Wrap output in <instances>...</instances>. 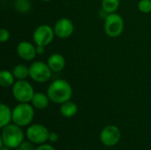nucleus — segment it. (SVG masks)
Here are the masks:
<instances>
[{"mask_svg":"<svg viewBox=\"0 0 151 150\" xmlns=\"http://www.w3.org/2000/svg\"><path fill=\"white\" fill-rule=\"evenodd\" d=\"M47 95L50 102L62 104L67 101H70L73 95V88L68 81L62 79H58L50 84L47 89Z\"/></svg>","mask_w":151,"mask_h":150,"instance_id":"f257e3e1","label":"nucleus"},{"mask_svg":"<svg viewBox=\"0 0 151 150\" xmlns=\"http://www.w3.org/2000/svg\"><path fill=\"white\" fill-rule=\"evenodd\" d=\"M1 140L4 145L9 149H17L24 141V133L20 126L16 124H9L2 128Z\"/></svg>","mask_w":151,"mask_h":150,"instance_id":"f03ea898","label":"nucleus"},{"mask_svg":"<svg viewBox=\"0 0 151 150\" xmlns=\"http://www.w3.org/2000/svg\"><path fill=\"white\" fill-rule=\"evenodd\" d=\"M34 116V106L28 103H19L12 110V121L20 127L29 125L33 121Z\"/></svg>","mask_w":151,"mask_h":150,"instance_id":"7ed1b4c3","label":"nucleus"},{"mask_svg":"<svg viewBox=\"0 0 151 150\" xmlns=\"http://www.w3.org/2000/svg\"><path fill=\"white\" fill-rule=\"evenodd\" d=\"M12 93L19 103H26L32 101L35 90L33 86L26 80H18L12 87Z\"/></svg>","mask_w":151,"mask_h":150,"instance_id":"20e7f679","label":"nucleus"},{"mask_svg":"<svg viewBox=\"0 0 151 150\" xmlns=\"http://www.w3.org/2000/svg\"><path fill=\"white\" fill-rule=\"evenodd\" d=\"M124 19L119 13H110L104 19V29L105 34L111 38L119 37L124 31Z\"/></svg>","mask_w":151,"mask_h":150,"instance_id":"39448f33","label":"nucleus"},{"mask_svg":"<svg viewBox=\"0 0 151 150\" xmlns=\"http://www.w3.org/2000/svg\"><path fill=\"white\" fill-rule=\"evenodd\" d=\"M52 71L47 63L35 61L29 66V77L35 82L45 83L51 78Z\"/></svg>","mask_w":151,"mask_h":150,"instance_id":"423d86ee","label":"nucleus"},{"mask_svg":"<svg viewBox=\"0 0 151 150\" xmlns=\"http://www.w3.org/2000/svg\"><path fill=\"white\" fill-rule=\"evenodd\" d=\"M55 35L53 27L43 24L35 29L33 33V41L35 45H42L45 47L51 43Z\"/></svg>","mask_w":151,"mask_h":150,"instance_id":"0eeeda50","label":"nucleus"},{"mask_svg":"<svg viewBox=\"0 0 151 150\" xmlns=\"http://www.w3.org/2000/svg\"><path fill=\"white\" fill-rule=\"evenodd\" d=\"M50 132L46 126L41 124L31 125L27 130V137L29 141L35 144H43L49 140Z\"/></svg>","mask_w":151,"mask_h":150,"instance_id":"6e6552de","label":"nucleus"},{"mask_svg":"<svg viewBox=\"0 0 151 150\" xmlns=\"http://www.w3.org/2000/svg\"><path fill=\"white\" fill-rule=\"evenodd\" d=\"M121 138V133L118 126L109 125L104 127L100 133V140L106 147H113L119 143Z\"/></svg>","mask_w":151,"mask_h":150,"instance_id":"1a4fd4ad","label":"nucleus"},{"mask_svg":"<svg viewBox=\"0 0 151 150\" xmlns=\"http://www.w3.org/2000/svg\"><path fill=\"white\" fill-rule=\"evenodd\" d=\"M53 29L56 36L60 39H66L73 34L74 26L71 19L67 18H61L56 21Z\"/></svg>","mask_w":151,"mask_h":150,"instance_id":"9d476101","label":"nucleus"},{"mask_svg":"<svg viewBox=\"0 0 151 150\" xmlns=\"http://www.w3.org/2000/svg\"><path fill=\"white\" fill-rule=\"evenodd\" d=\"M17 54L18 56L26 61L33 60L36 56V46H35L32 42L23 41L19 42L17 45Z\"/></svg>","mask_w":151,"mask_h":150,"instance_id":"9b49d317","label":"nucleus"},{"mask_svg":"<svg viewBox=\"0 0 151 150\" xmlns=\"http://www.w3.org/2000/svg\"><path fill=\"white\" fill-rule=\"evenodd\" d=\"M47 64L52 72H61L65 68V59L63 55L59 53H53L48 57Z\"/></svg>","mask_w":151,"mask_h":150,"instance_id":"f8f14e48","label":"nucleus"},{"mask_svg":"<svg viewBox=\"0 0 151 150\" xmlns=\"http://www.w3.org/2000/svg\"><path fill=\"white\" fill-rule=\"evenodd\" d=\"M50 101V100L47 94H43L42 92H37V93H35L31 103H32V105L34 106V108H35L37 110H44L49 106Z\"/></svg>","mask_w":151,"mask_h":150,"instance_id":"ddd939ff","label":"nucleus"},{"mask_svg":"<svg viewBox=\"0 0 151 150\" xmlns=\"http://www.w3.org/2000/svg\"><path fill=\"white\" fill-rule=\"evenodd\" d=\"M12 120V111L4 103L0 104V127L4 128Z\"/></svg>","mask_w":151,"mask_h":150,"instance_id":"4468645a","label":"nucleus"},{"mask_svg":"<svg viewBox=\"0 0 151 150\" xmlns=\"http://www.w3.org/2000/svg\"><path fill=\"white\" fill-rule=\"evenodd\" d=\"M78 112V106L75 103L72 101H67L61 104L60 113L65 118H72Z\"/></svg>","mask_w":151,"mask_h":150,"instance_id":"2eb2a0df","label":"nucleus"},{"mask_svg":"<svg viewBox=\"0 0 151 150\" xmlns=\"http://www.w3.org/2000/svg\"><path fill=\"white\" fill-rule=\"evenodd\" d=\"M15 83V77L12 72L9 70H2L0 72V85L3 88L12 87Z\"/></svg>","mask_w":151,"mask_h":150,"instance_id":"dca6fc26","label":"nucleus"},{"mask_svg":"<svg viewBox=\"0 0 151 150\" xmlns=\"http://www.w3.org/2000/svg\"><path fill=\"white\" fill-rule=\"evenodd\" d=\"M12 72L17 80H26L29 76V67L23 64H19L15 65Z\"/></svg>","mask_w":151,"mask_h":150,"instance_id":"f3484780","label":"nucleus"},{"mask_svg":"<svg viewBox=\"0 0 151 150\" xmlns=\"http://www.w3.org/2000/svg\"><path fill=\"white\" fill-rule=\"evenodd\" d=\"M120 4V0H102V9L108 14L116 12Z\"/></svg>","mask_w":151,"mask_h":150,"instance_id":"a211bd4d","label":"nucleus"},{"mask_svg":"<svg viewBox=\"0 0 151 150\" xmlns=\"http://www.w3.org/2000/svg\"><path fill=\"white\" fill-rule=\"evenodd\" d=\"M14 7L19 12H27L30 10L31 4L29 0H16Z\"/></svg>","mask_w":151,"mask_h":150,"instance_id":"6ab92c4d","label":"nucleus"},{"mask_svg":"<svg viewBox=\"0 0 151 150\" xmlns=\"http://www.w3.org/2000/svg\"><path fill=\"white\" fill-rule=\"evenodd\" d=\"M138 9L141 12H151V0H140L138 3Z\"/></svg>","mask_w":151,"mask_h":150,"instance_id":"aec40b11","label":"nucleus"},{"mask_svg":"<svg viewBox=\"0 0 151 150\" xmlns=\"http://www.w3.org/2000/svg\"><path fill=\"white\" fill-rule=\"evenodd\" d=\"M10 39V32L6 28H1L0 30V42H5Z\"/></svg>","mask_w":151,"mask_h":150,"instance_id":"412c9836","label":"nucleus"},{"mask_svg":"<svg viewBox=\"0 0 151 150\" xmlns=\"http://www.w3.org/2000/svg\"><path fill=\"white\" fill-rule=\"evenodd\" d=\"M34 146L31 141H23L16 150H34Z\"/></svg>","mask_w":151,"mask_h":150,"instance_id":"4be33fe9","label":"nucleus"},{"mask_svg":"<svg viewBox=\"0 0 151 150\" xmlns=\"http://www.w3.org/2000/svg\"><path fill=\"white\" fill-rule=\"evenodd\" d=\"M34 150H55V149L49 144H41V146L35 148Z\"/></svg>","mask_w":151,"mask_h":150,"instance_id":"5701e85b","label":"nucleus"},{"mask_svg":"<svg viewBox=\"0 0 151 150\" xmlns=\"http://www.w3.org/2000/svg\"><path fill=\"white\" fill-rule=\"evenodd\" d=\"M49 141L50 142H56L58 141V135L57 133L55 132H51L50 133V135H49Z\"/></svg>","mask_w":151,"mask_h":150,"instance_id":"b1692460","label":"nucleus"},{"mask_svg":"<svg viewBox=\"0 0 151 150\" xmlns=\"http://www.w3.org/2000/svg\"><path fill=\"white\" fill-rule=\"evenodd\" d=\"M36 46V53L39 55H42L44 53V46L42 45H35Z\"/></svg>","mask_w":151,"mask_h":150,"instance_id":"393cba45","label":"nucleus"},{"mask_svg":"<svg viewBox=\"0 0 151 150\" xmlns=\"http://www.w3.org/2000/svg\"><path fill=\"white\" fill-rule=\"evenodd\" d=\"M0 150H11L9 148H7V147H4V148H2Z\"/></svg>","mask_w":151,"mask_h":150,"instance_id":"a878e982","label":"nucleus"},{"mask_svg":"<svg viewBox=\"0 0 151 150\" xmlns=\"http://www.w3.org/2000/svg\"><path fill=\"white\" fill-rule=\"evenodd\" d=\"M42 1H44V2H50V1H51V0H42Z\"/></svg>","mask_w":151,"mask_h":150,"instance_id":"bb28decb","label":"nucleus"}]
</instances>
